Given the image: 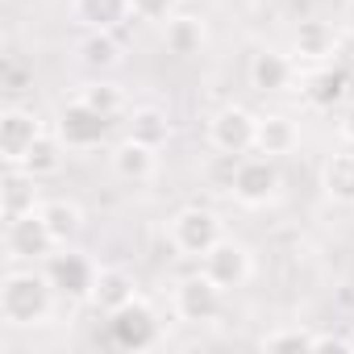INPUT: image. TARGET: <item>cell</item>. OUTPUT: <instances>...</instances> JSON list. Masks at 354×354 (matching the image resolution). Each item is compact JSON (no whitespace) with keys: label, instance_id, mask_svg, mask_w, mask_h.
I'll use <instances>...</instances> for the list:
<instances>
[{"label":"cell","instance_id":"8fae6325","mask_svg":"<svg viewBox=\"0 0 354 354\" xmlns=\"http://www.w3.org/2000/svg\"><path fill=\"white\" fill-rule=\"evenodd\" d=\"M38 133H42V125L34 113H26V109L0 113V154H5V162H21L26 150L38 142Z\"/></svg>","mask_w":354,"mask_h":354},{"label":"cell","instance_id":"9c48e42d","mask_svg":"<svg viewBox=\"0 0 354 354\" xmlns=\"http://www.w3.org/2000/svg\"><path fill=\"white\" fill-rule=\"evenodd\" d=\"M201 271H205L221 292H230V288H242V283L250 279V254H246V246L221 238V242L201 259Z\"/></svg>","mask_w":354,"mask_h":354},{"label":"cell","instance_id":"7a4b0ae2","mask_svg":"<svg viewBox=\"0 0 354 354\" xmlns=\"http://www.w3.org/2000/svg\"><path fill=\"white\" fill-rule=\"evenodd\" d=\"M221 242V221L209 209H184L171 221V246L188 254V259H205L213 246Z\"/></svg>","mask_w":354,"mask_h":354},{"label":"cell","instance_id":"6da1fadb","mask_svg":"<svg viewBox=\"0 0 354 354\" xmlns=\"http://www.w3.org/2000/svg\"><path fill=\"white\" fill-rule=\"evenodd\" d=\"M55 304V283L34 271H9L5 283H0V317H5L9 325H38L46 321Z\"/></svg>","mask_w":354,"mask_h":354},{"label":"cell","instance_id":"7402d4cb","mask_svg":"<svg viewBox=\"0 0 354 354\" xmlns=\"http://www.w3.org/2000/svg\"><path fill=\"white\" fill-rule=\"evenodd\" d=\"M129 138H138V142H146V146H162L167 138H171V121H167V113L162 109H133V117H129Z\"/></svg>","mask_w":354,"mask_h":354},{"label":"cell","instance_id":"52a82bcc","mask_svg":"<svg viewBox=\"0 0 354 354\" xmlns=\"http://www.w3.org/2000/svg\"><path fill=\"white\" fill-rule=\"evenodd\" d=\"M5 246L13 259H46L59 242L46 225V217L34 209V213H21V217H9V230H5Z\"/></svg>","mask_w":354,"mask_h":354},{"label":"cell","instance_id":"d4e9b609","mask_svg":"<svg viewBox=\"0 0 354 354\" xmlns=\"http://www.w3.org/2000/svg\"><path fill=\"white\" fill-rule=\"evenodd\" d=\"M117 42H113V34L109 30H92L88 38H84V63L88 67H113L117 63Z\"/></svg>","mask_w":354,"mask_h":354},{"label":"cell","instance_id":"f546056e","mask_svg":"<svg viewBox=\"0 0 354 354\" xmlns=\"http://www.w3.org/2000/svg\"><path fill=\"white\" fill-rule=\"evenodd\" d=\"M342 138H346V142H354V104L342 113Z\"/></svg>","mask_w":354,"mask_h":354},{"label":"cell","instance_id":"ac0fdd59","mask_svg":"<svg viewBox=\"0 0 354 354\" xmlns=\"http://www.w3.org/2000/svg\"><path fill=\"white\" fill-rule=\"evenodd\" d=\"M75 17L88 26V30H117L125 17H133V5L129 0H75Z\"/></svg>","mask_w":354,"mask_h":354},{"label":"cell","instance_id":"5b68a950","mask_svg":"<svg viewBox=\"0 0 354 354\" xmlns=\"http://www.w3.org/2000/svg\"><path fill=\"white\" fill-rule=\"evenodd\" d=\"M209 142H213L217 154H250L254 142H259V117L230 104L209 121Z\"/></svg>","mask_w":354,"mask_h":354},{"label":"cell","instance_id":"d6986e66","mask_svg":"<svg viewBox=\"0 0 354 354\" xmlns=\"http://www.w3.org/2000/svg\"><path fill=\"white\" fill-rule=\"evenodd\" d=\"M321 184L337 205H354V154H329Z\"/></svg>","mask_w":354,"mask_h":354},{"label":"cell","instance_id":"277c9868","mask_svg":"<svg viewBox=\"0 0 354 354\" xmlns=\"http://www.w3.org/2000/svg\"><path fill=\"white\" fill-rule=\"evenodd\" d=\"M279 192V167L271 154H242L238 171H234V196L242 205H267Z\"/></svg>","mask_w":354,"mask_h":354},{"label":"cell","instance_id":"ffe728a7","mask_svg":"<svg viewBox=\"0 0 354 354\" xmlns=\"http://www.w3.org/2000/svg\"><path fill=\"white\" fill-rule=\"evenodd\" d=\"M38 213L46 217V225H50V234H55L59 246H67V242L84 230V213H80V205H71V201H46V205H38Z\"/></svg>","mask_w":354,"mask_h":354},{"label":"cell","instance_id":"5bb4252c","mask_svg":"<svg viewBox=\"0 0 354 354\" xmlns=\"http://www.w3.org/2000/svg\"><path fill=\"white\" fill-rule=\"evenodd\" d=\"M296 75V63L279 50H263L250 59V88L254 92H283Z\"/></svg>","mask_w":354,"mask_h":354},{"label":"cell","instance_id":"f1b7e54d","mask_svg":"<svg viewBox=\"0 0 354 354\" xmlns=\"http://www.w3.org/2000/svg\"><path fill=\"white\" fill-rule=\"evenodd\" d=\"M313 350H333V354H354V337H313Z\"/></svg>","mask_w":354,"mask_h":354},{"label":"cell","instance_id":"603a6c76","mask_svg":"<svg viewBox=\"0 0 354 354\" xmlns=\"http://www.w3.org/2000/svg\"><path fill=\"white\" fill-rule=\"evenodd\" d=\"M201 46H205V26L196 21V17H171L167 21V50L171 55H201Z\"/></svg>","mask_w":354,"mask_h":354},{"label":"cell","instance_id":"8992f818","mask_svg":"<svg viewBox=\"0 0 354 354\" xmlns=\"http://www.w3.org/2000/svg\"><path fill=\"white\" fill-rule=\"evenodd\" d=\"M221 288L201 271V275H188L180 279V288H175V313H180V321H192V325H205L221 313Z\"/></svg>","mask_w":354,"mask_h":354},{"label":"cell","instance_id":"e0dca14e","mask_svg":"<svg viewBox=\"0 0 354 354\" xmlns=\"http://www.w3.org/2000/svg\"><path fill=\"white\" fill-rule=\"evenodd\" d=\"M92 300H96V308L117 313L121 304H129V300H133V275H129V271H121V267H104V271H96Z\"/></svg>","mask_w":354,"mask_h":354},{"label":"cell","instance_id":"9a60e30c","mask_svg":"<svg viewBox=\"0 0 354 354\" xmlns=\"http://www.w3.org/2000/svg\"><path fill=\"white\" fill-rule=\"evenodd\" d=\"M296 142H300V129H296L292 117H283V113H267V117H259V142H254V150L279 158V154L296 150Z\"/></svg>","mask_w":354,"mask_h":354},{"label":"cell","instance_id":"30bf717a","mask_svg":"<svg viewBox=\"0 0 354 354\" xmlns=\"http://www.w3.org/2000/svg\"><path fill=\"white\" fill-rule=\"evenodd\" d=\"M46 279L55 283V292H59V296H71V300H80V296H92L96 267H92L84 254H75V250H63V254H46Z\"/></svg>","mask_w":354,"mask_h":354},{"label":"cell","instance_id":"3957f363","mask_svg":"<svg viewBox=\"0 0 354 354\" xmlns=\"http://www.w3.org/2000/svg\"><path fill=\"white\" fill-rule=\"evenodd\" d=\"M109 337L121 350H146L158 342V317L150 304H142L138 296L129 304H121L117 313H109Z\"/></svg>","mask_w":354,"mask_h":354},{"label":"cell","instance_id":"83f0119b","mask_svg":"<svg viewBox=\"0 0 354 354\" xmlns=\"http://www.w3.org/2000/svg\"><path fill=\"white\" fill-rule=\"evenodd\" d=\"M129 5H133V17H142V21H171L180 0H129Z\"/></svg>","mask_w":354,"mask_h":354},{"label":"cell","instance_id":"4fadbf2b","mask_svg":"<svg viewBox=\"0 0 354 354\" xmlns=\"http://www.w3.org/2000/svg\"><path fill=\"white\" fill-rule=\"evenodd\" d=\"M113 171L121 175L125 184H146L154 175V146H146V142L125 133V142L113 150Z\"/></svg>","mask_w":354,"mask_h":354},{"label":"cell","instance_id":"7c38bea8","mask_svg":"<svg viewBox=\"0 0 354 354\" xmlns=\"http://www.w3.org/2000/svg\"><path fill=\"white\" fill-rule=\"evenodd\" d=\"M34 180H38V175H30L21 162H9L5 184H0V209H5V217H21V213H34L38 209Z\"/></svg>","mask_w":354,"mask_h":354},{"label":"cell","instance_id":"4dcf8cb0","mask_svg":"<svg viewBox=\"0 0 354 354\" xmlns=\"http://www.w3.org/2000/svg\"><path fill=\"white\" fill-rule=\"evenodd\" d=\"M346 34L354 38V0H350V5H346Z\"/></svg>","mask_w":354,"mask_h":354},{"label":"cell","instance_id":"cb8c5ba5","mask_svg":"<svg viewBox=\"0 0 354 354\" xmlns=\"http://www.w3.org/2000/svg\"><path fill=\"white\" fill-rule=\"evenodd\" d=\"M296 55L300 59H325V55H333V30L325 21H300V30H296Z\"/></svg>","mask_w":354,"mask_h":354},{"label":"cell","instance_id":"484cf974","mask_svg":"<svg viewBox=\"0 0 354 354\" xmlns=\"http://www.w3.org/2000/svg\"><path fill=\"white\" fill-rule=\"evenodd\" d=\"M313 337L317 333H304V329H275V333H267L263 337V350L267 354H283V350H313Z\"/></svg>","mask_w":354,"mask_h":354},{"label":"cell","instance_id":"4316f807","mask_svg":"<svg viewBox=\"0 0 354 354\" xmlns=\"http://www.w3.org/2000/svg\"><path fill=\"white\" fill-rule=\"evenodd\" d=\"M80 100H88V104H92L96 113H104V117H117V113H121V92H117V84H88Z\"/></svg>","mask_w":354,"mask_h":354},{"label":"cell","instance_id":"ba28073f","mask_svg":"<svg viewBox=\"0 0 354 354\" xmlns=\"http://www.w3.org/2000/svg\"><path fill=\"white\" fill-rule=\"evenodd\" d=\"M109 121H113V117L96 113L88 100H71V104L59 113V138H63V146L84 150V146H96V142L109 133Z\"/></svg>","mask_w":354,"mask_h":354},{"label":"cell","instance_id":"44dd1931","mask_svg":"<svg viewBox=\"0 0 354 354\" xmlns=\"http://www.w3.org/2000/svg\"><path fill=\"white\" fill-rule=\"evenodd\" d=\"M21 167L30 171V175H55L59 167H63V138H50V133H38V142L26 150V158H21Z\"/></svg>","mask_w":354,"mask_h":354},{"label":"cell","instance_id":"2e32d148","mask_svg":"<svg viewBox=\"0 0 354 354\" xmlns=\"http://www.w3.org/2000/svg\"><path fill=\"white\" fill-rule=\"evenodd\" d=\"M350 88V75L342 67H317L308 80H304V100L313 109H333Z\"/></svg>","mask_w":354,"mask_h":354}]
</instances>
